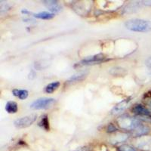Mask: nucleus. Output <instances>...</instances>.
I'll use <instances>...</instances> for the list:
<instances>
[{"label": "nucleus", "instance_id": "6ab92c4d", "mask_svg": "<svg viewBox=\"0 0 151 151\" xmlns=\"http://www.w3.org/2000/svg\"><path fill=\"white\" fill-rule=\"evenodd\" d=\"M146 66L151 70V57L146 60Z\"/></svg>", "mask_w": 151, "mask_h": 151}, {"label": "nucleus", "instance_id": "a211bd4d", "mask_svg": "<svg viewBox=\"0 0 151 151\" xmlns=\"http://www.w3.org/2000/svg\"><path fill=\"white\" fill-rule=\"evenodd\" d=\"M117 131V128L116 127L115 125H113V123H110L107 125V128H106V132L108 133H113V132H116Z\"/></svg>", "mask_w": 151, "mask_h": 151}, {"label": "nucleus", "instance_id": "1a4fd4ad", "mask_svg": "<svg viewBox=\"0 0 151 151\" xmlns=\"http://www.w3.org/2000/svg\"><path fill=\"white\" fill-rule=\"evenodd\" d=\"M137 147L144 151H151V137L144 136L138 142Z\"/></svg>", "mask_w": 151, "mask_h": 151}, {"label": "nucleus", "instance_id": "9d476101", "mask_svg": "<svg viewBox=\"0 0 151 151\" xmlns=\"http://www.w3.org/2000/svg\"><path fill=\"white\" fill-rule=\"evenodd\" d=\"M130 99V98H127V99H124L123 101H122L121 102L117 104L113 107V110H111L112 114H117V113H119L120 112L123 111V110L127 107V105L129 104V103L131 101Z\"/></svg>", "mask_w": 151, "mask_h": 151}, {"label": "nucleus", "instance_id": "412c9836", "mask_svg": "<svg viewBox=\"0 0 151 151\" xmlns=\"http://www.w3.org/2000/svg\"><path fill=\"white\" fill-rule=\"evenodd\" d=\"M148 106H149V108L151 110V100L149 102H148Z\"/></svg>", "mask_w": 151, "mask_h": 151}, {"label": "nucleus", "instance_id": "423d86ee", "mask_svg": "<svg viewBox=\"0 0 151 151\" xmlns=\"http://www.w3.org/2000/svg\"><path fill=\"white\" fill-rule=\"evenodd\" d=\"M106 58L104 54H98V55H94L91 56H88L85 58L83 60H82L79 63L81 65H87V64H94L96 63H100L103 61Z\"/></svg>", "mask_w": 151, "mask_h": 151}, {"label": "nucleus", "instance_id": "7ed1b4c3", "mask_svg": "<svg viewBox=\"0 0 151 151\" xmlns=\"http://www.w3.org/2000/svg\"><path fill=\"white\" fill-rule=\"evenodd\" d=\"M56 103V100L52 98H41L36 100L29 105L31 109L35 110H46L51 108Z\"/></svg>", "mask_w": 151, "mask_h": 151}, {"label": "nucleus", "instance_id": "4468645a", "mask_svg": "<svg viewBox=\"0 0 151 151\" xmlns=\"http://www.w3.org/2000/svg\"><path fill=\"white\" fill-rule=\"evenodd\" d=\"M5 110L9 113H16L18 110V106L15 101H9L5 105Z\"/></svg>", "mask_w": 151, "mask_h": 151}, {"label": "nucleus", "instance_id": "6e6552de", "mask_svg": "<svg viewBox=\"0 0 151 151\" xmlns=\"http://www.w3.org/2000/svg\"><path fill=\"white\" fill-rule=\"evenodd\" d=\"M42 2L45 7L53 14L57 12H60L62 10V6L58 1L49 0V1H43Z\"/></svg>", "mask_w": 151, "mask_h": 151}, {"label": "nucleus", "instance_id": "f257e3e1", "mask_svg": "<svg viewBox=\"0 0 151 151\" xmlns=\"http://www.w3.org/2000/svg\"><path fill=\"white\" fill-rule=\"evenodd\" d=\"M126 29L137 33H147L151 31V22L144 19L133 18L125 23Z\"/></svg>", "mask_w": 151, "mask_h": 151}, {"label": "nucleus", "instance_id": "dca6fc26", "mask_svg": "<svg viewBox=\"0 0 151 151\" xmlns=\"http://www.w3.org/2000/svg\"><path fill=\"white\" fill-rule=\"evenodd\" d=\"M86 76H87V73H79L72 76L67 82L70 83H75V82H80L86 79Z\"/></svg>", "mask_w": 151, "mask_h": 151}, {"label": "nucleus", "instance_id": "f8f14e48", "mask_svg": "<svg viewBox=\"0 0 151 151\" xmlns=\"http://www.w3.org/2000/svg\"><path fill=\"white\" fill-rule=\"evenodd\" d=\"M60 86V82H58V81H55V82L49 83V84L47 85V86H45V91L46 93H48V94H52V93H53L54 91H56Z\"/></svg>", "mask_w": 151, "mask_h": 151}, {"label": "nucleus", "instance_id": "20e7f679", "mask_svg": "<svg viewBox=\"0 0 151 151\" xmlns=\"http://www.w3.org/2000/svg\"><path fill=\"white\" fill-rule=\"evenodd\" d=\"M36 119H37V114L32 113L16 119L14 122V125L17 129H25L33 125V122L36 120Z\"/></svg>", "mask_w": 151, "mask_h": 151}, {"label": "nucleus", "instance_id": "aec40b11", "mask_svg": "<svg viewBox=\"0 0 151 151\" xmlns=\"http://www.w3.org/2000/svg\"><path fill=\"white\" fill-rule=\"evenodd\" d=\"M141 2H143V4H144V5H151V1H141Z\"/></svg>", "mask_w": 151, "mask_h": 151}, {"label": "nucleus", "instance_id": "0eeeda50", "mask_svg": "<svg viewBox=\"0 0 151 151\" xmlns=\"http://www.w3.org/2000/svg\"><path fill=\"white\" fill-rule=\"evenodd\" d=\"M150 132V129L149 126H147L146 125H144V124H141L134 130L130 132V134L132 137H139L146 136Z\"/></svg>", "mask_w": 151, "mask_h": 151}, {"label": "nucleus", "instance_id": "f3484780", "mask_svg": "<svg viewBox=\"0 0 151 151\" xmlns=\"http://www.w3.org/2000/svg\"><path fill=\"white\" fill-rule=\"evenodd\" d=\"M118 151H136V150L130 145L122 144L118 147Z\"/></svg>", "mask_w": 151, "mask_h": 151}, {"label": "nucleus", "instance_id": "f03ea898", "mask_svg": "<svg viewBox=\"0 0 151 151\" xmlns=\"http://www.w3.org/2000/svg\"><path fill=\"white\" fill-rule=\"evenodd\" d=\"M116 122L119 128L123 130H128L129 132L134 130L141 124H142L139 120V119L134 118L129 115H123L119 116L116 119Z\"/></svg>", "mask_w": 151, "mask_h": 151}, {"label": "nucleus", "instance_id": "2eb2a0df", "mask_svg": "<svg viewBox=\"0 0 151 151\" xmlns=\"http://www.w3.org/2000/svg\"><path fill=\"white\" fill-rule=\"evenodd\" d=\"M40 127L42 128L45 131H49L50 130V126H49V120L48 118L46 115L42 116L40 118V121H39V124Z\"/></svg>", "mask_w": 151, "mask_h": 151}, {"label": "nucleus", "instance_id": "9b49d317", "mask_svg": "<svg viewBox=\"0 0 151 151\" xmlns=\"http://www.w3.org/2000/svg\"><path fill=\"white\" fill-rule=\"evenodd\" d=\"M33 16L36 18L42 19V20H50L55 17V14L48 12H41L37 14H34Z\"/></svg>", "mask_w": 151, "mask_h": 151}, {"label": "nucleus", "instance_id": "39448f33", "mask_svg": "<svg viewBox=\"0 0 151 151\" xmlns=\"http://www.w3.org/2000/svg\"><path fill=\"white\" fill-rule=\"evenodd\" d=\"M132 111L138 116L144 117V119H150L151 122V113L147 107L140 104H136L132 106Z\"/></svg>", "mask_w": 151, "mask_h": 151}, {"label": "nucleus", "instance_id": "ddd939ff", "mask_svg": "<svg viewBox=\"0 0 151 151\" xmlns=\"http://www.w3.org/2000/svg\"><path fill=\"white\" fill-rule=\"evenodd\" d=\"M12 93L14 94V96L17 97L19 99L21 100H24L26 99L28 97V94H29V92L28 91L25 89H13L12 91Z\"/></svg>", "mask_w": 151, "mask_h": 151}]
</instances>
